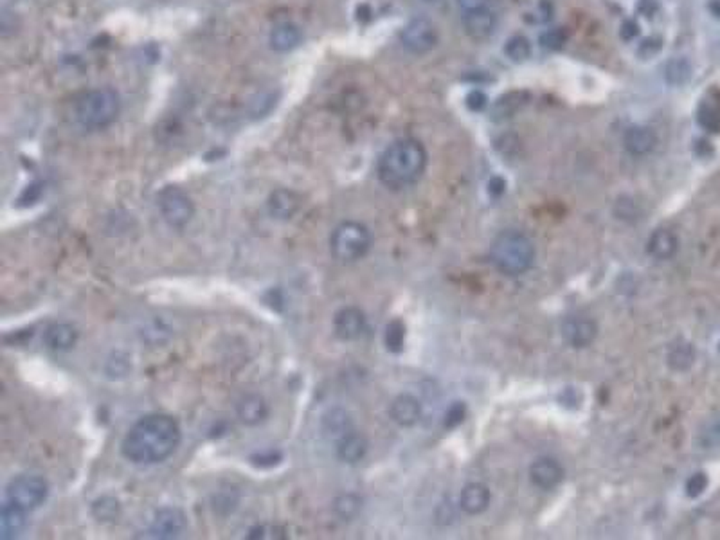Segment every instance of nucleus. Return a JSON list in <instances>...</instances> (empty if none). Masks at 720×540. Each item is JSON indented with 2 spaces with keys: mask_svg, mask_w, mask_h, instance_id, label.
Listing matches in <instances>:
<instances>
[{
  "mask_svg": "<svg viewBox=\"0 0 720 540\" xmlns=\"http://www.w3.org/2000/svg\"><path fill=\"white\" fill-rule=\"evenodd\" d=\"M181 439L177 419L168 414H148L126 432L121 452L136 465H155L168 459L181 445Z\"/></svg>",
  "mask_w": 720,
  "mask_h": 540,
  "instance_id": "f257e3e1",
  "label": "nucleus"
},
{
  "mask_svg": "<svg viewBox=\"0 0 720 540\" xmlns=\"http://www.w3.org/2000/svg\"><path fill=\"white\" fill-rule=\"evenodd\" d=\"M427 166V151L415 139L392 143L378 159L377 173L382 184L389 189H405L422 178Z\"/></svg>",
  "mask_w": 720,
  "mask_h": 540,
  "instance_id": "f03ea898",
  "label": "nucleus"
},
{
  "mask_svg": "<svg viewBox=\"0 0 720 540\" xmlns=\"http://www.w3.org/2000/svg\"><path fill=\"white\" fill-rule=\"evenodd\" d=\"M490 258L497 270L506 276H521L535 260V247L533 242L515 229L501 230L494 238L490 247Z\"/></svg>",
  "mask_w": 720,
  "mask_h": 540,
  "instance_id": "7ed1b4c3",
  "label": "nucleus"
},
{
  "mask_svg": "<svg viewBox=\"0 0 720 540\" xmlns=\"http://www.w3.org/2000/svg\"><path fill=\"white\" fill-rule=\"evenodd\" d=\"M121 112V98L113 88L103 87L85 92L76 101V119L87 130H103L112 125Z\"/></svg>",
  "mask_w": 720,
  "mask_h": 540,
  "instance_id": "20e7f679",
  "label": "nucleus"
},
{
  "mask_svg": "<svg viewBox=\"0 0 720 540\" xmlns=\"http://www.w3.org/2000/svg\"><path fill=\"white\" fill-rule=\"evenodd\" d=\"M371 249V233L358 222H343L335 227L330 238V250L340 263L362 260Z\"/></svg>",
  "mask_w": 720,
  "mask_h": 540,
  "instance_id": "39448f33",
  "label": "nucleus"
},
{
  "mask_svg": "<svg viewBox=\"0 0 720 540\" xmlns=\"http://www.w3.org/2000/svg\"><path fill=\"white\" fill-rule=\"evenodd\" d=\"M47 494H49V484L44 477L34 476V474H22L9 481L6 488V503L27 514L44 504Z\"/></svg>",
  "mask_w": 720,
  "mask_h": 540,
  "instance_id": "423d86ee",
  "label": "nucleus"
},
{
  "mask_svg": "<svg viewBox=\"0 0 720 540\" xmlns=\"http://www.w3.org/2000/svg\"><path fill=\"white\" fill-rule=\"evenodd\" d=\"M158 209H161L163 218L177 229L188 225L189 220L195 215V205H193L191 198L188 197V193L184 189L177 188V185H168L161 191Z\"/></svg>",
  "mask_w": 720,
  "mask_h": 540,
  "instance_id": "0eeeda50",
  "label": "nucleus"
},
{
  "mask_svg": "<svg viewBox=\"0 0 720 540\" xmlns=\"http://www.w3.org/2000/svg\"><path fill=\"white\" fill-rule=\"evenodd\" d=\"M402 44L412 54H425L432 51L437 44V31L434 24L427 19H415L404 27Z\"/></svg>",
  "mask_w": 720,
  "mask_h": 540,
  "instance_id": "6e6552de",
  "label": "nucleus"
},
{
  "mask_svg": "<svg viewBox=\"0 0 720 540\" xmlns=\"http://www.w3.org/2000/svg\"><path fill=\"white\" fill-rule=\"evenodd\" d=\"M564 467L553 457H539L529 467V479L540 490H553L564 481Z\"/></svg>",
  "mask_w": 720,
  "mask_h": 540,
  "instance_id": "1a4fd4ad",
  "label": "nucleus"
},
{
  "mask_svg": "<svg viewBox=\"0 0 720 540\" xmlns=\"http://www.w3.org/2000/svg\"><path fill=\"white\" fill-rule=\"evenodd\" d=\"M367 328L366 315L362 310H358L355 306H348L343 310L337 312L335 319H333V330L335 335L343 340H357L364 335Z\"/></svg>",
  "mask_w": 720,
  "mask_h": 540,
  "instance_id": "9d476101",
  "label": "nucleus"
},
{
  "mask_svg": "<svg viewBox=\"0 0 720 540\" xmlns=\"http://www.w3.org/2000/svg\"><path fill=\"white\" fill-rule=\"evenodd\" d=\"M186 528V517L177 508H164L155 515L153 522L148 528L150 539H175Z\"/></svg>",
  "mask_w": 720,
  "mask_h": 540,
  "instance_id": "9b49d317",
  "label": "nucleus"
},
{
  "mask_svg": "<svg viewBox=\"0 0 720 540\" xmlns=\"http://www.w3.org/2000/svg\"><path fill=\"white\" fill-rule=\"evenodd\" d=\"M596 322L587 317H569L562 326L564 340L573 348H587L596 339Z\"/></svg>",
  "mask_w": 720,
  "mask_h": 540,
  "instance_id": "f8f14e48",
  "label": "nucleus"
},
{
  "mask_svg": "<svg viewBox=\"0 0 720 540\" xmlns=\"http://www.w3.org/2000/svg\"><path fill=\"white\" fill-rule=\"evenodd\" d=\"M389 416L400 427H412L422 418V404L412 394H400L389 407Z\"/></svg>",
  "mask_w": 720,
  "mask_h": 540,
  "instance_id": "ddd939ff",
  "label": "nucleus"
},
{
  "mask_svg": "<svg viewBox=\"0 0 720 540\" xmlns=\"http://www.w3.org/2000/svg\"><path fill=\"white\" fill-rule=\"evenodd\" d=\"M463 27L474 40H485L494 33L495 16L488 6L463 13Z\"/></svg>",
  "mask_w": 720,
  "mask_h": 540,
  "instance_id": "4468645a",
  "label": "nucleus"
},
{
  "mask_svg": "<svg viewBox=\"0 0 720 540\" xmlns=\"http://www.w3.org/2000/svg\"><path fill=\"white\" fill-rule=\"evenodd\" d=\"M656 144L657 136L649 126H630L625 132V136H623V146L634 157L647 156V153H650L656 148Z\"/></svg>",
  "mask_w": 720,
  "mask_h": 540,
  "instance_id": "2eb2a0df",
  "label": "nucleus"
},
{
  "mask_svg": "<svg viewBox=\"0 0 720 540\" xmlns=\"http://www.w3.org/2000/svg\"><path fill=\"white\" fill-rule=\"evenodd\" d=\"M490 488L483 483H470L463 488L460 497V506L465 514L479 515L483 514L490 504Z\"/></svg>",
  "mask_w": 720,
  "mask_h": 540,
  "instance_id": "dca6fc26",
  "label": "nucleus"
},
{
  "mask_svg": "<svg viewBox=\"0 0 720 540\" xmlns=\"http://www.w3.org/2000/svg\"><path fill=\"white\" fill-rule=\"evenodd\" d=\"M679 249V240L677 236L668 229H657L654 230L652 236L649 238V245H647V250L652 258L659 261H666L671 260V258L677 254Z\"/></svg>",
  "mask_w": 720,
  "mask_h": 540,
  "instance_id": "f3484780",
  "label": "nucleus"
},
{
  "mask_svg": "<svg viewBox=\"0 0 720 540\" xmlns=\"http://www.w3.org/2000/svg\"><path fill=\"white\" fill-rule=\"evenodd\" d=\"M528 92L522 91H512L508 94H502L492 106V119L497 123L512 119L528 103Z\"/></svg>",
  "mask_w": 720,
  "mask_h": 540,
  "instance_id": "a211bd4d",
  "label": "nucleus"
},
{
  "mask_svg": "<svg viewBox=\"0 0 720 540\" xmlns=\"http://www.w3.org/2000/svg\"><path fill=\"white\" fill-rule=\"evenodd\" d=\"M44 340H46L47 348L54 350V352H67L78 340V332H76V328L72 325L56 322V325H51L46 330Z\"/></svg>",
  "mask_w": 720,
  "mask_h": 540,
  "instance_id": "6ab92c4d",
  "label": "nucleus"
},
{
  "mask_svg": "<svg viewBox=\"0 0 720 540\" xmlns=\"http://www.w3.org/2000/svg\"><path fill=\"white\" fill-rule=\"evenodd\" d=\"M301 29L295 24L283 22L275 26L270 33V47L278 53H288L301 44Z\"/></svg>",
  "mask_w": 720,
  "mask_h": 540,
  "instance_id": "aec40b11",
  "label": "nucleus"
},
{
  "mask_svg": "<svg viewBox=\"0 0 720 540\" xmlns=\"http://www.w3.org/2000/svg\"><path fill=\"white\" fill-rule=\"evenodd\" d=\"M367 452V442L364 436L357 434L355 431L348 432L343 438L337 439V456L344 463H358Z\"/></svg>",
  "mask_w": 720,
  "mask_h": 540,
  "instance_id": "412c9836",
  "label": "nucleus"
},
{
  "mask_svg": "<svg viewBox=\"0 0 720 540\" xmlns=\"http://www.w3.org/2000/svg\"><path fill=\"white\" fill-rule=\"evenodd\" d=\"M26 528V511L4 503L0 514V536L4 540L15 539Z\"/></svg>",
  "mask_w": 720,
  "mask_h": 540,
  "instance_id": "4be33fe9",
  "label": "nucleus"
},
{
  "mask_svg": "<svg viewBox=\"0 0 720 540\" xmlns=\"http://www.w3.org/2000/svg\"><path fill=\"white\" fill-rule=\"evenodd\" d=\"M267 412V404L258 394H249L238 404V416L247 425H258L260 422H263Z\"/></svg>",
  "mask_w": 720,
  "mask_h": 540,
  "instance_id": "5701e85b",
  "label": "nucleus"
},
{
  "mask_svg": "<svg viewBox=\"0 0 720 540\" xmlns=\"http://www.w3.org/2000/svg\"><path fill=\"white\" fill-rule=\"evenodd\" d=\"M299 208V200L292 191L279 189L268 200V209L275 218H290Z\"/></svg>",
  "mask_w": 720,
  "mask_h": 540,
  "instance_id": "b1692460",
  "label": "nucleus"
},
{
  "mask_svg": "<svg viewBox=\"0 0 720 540\" xmlns=\"http://www.w3.org/2000/svg\"><path fill=\"white\" fill-rule=\"evenodd\" d=\"M664 78L674 87H683L691 78V65L684 58H674L664 67Z\"/></svg>",
  "mask_w": 720,
  "mask_h": 540,
  "instance_id": "393cba45",
  "label": "nucleus"
},
{
  "mask_svg": "<svg viewBox=\"0 0 720 540\" xmlns=\"http://www.w3.org/2000/svg\"><path fill=\"white\" fill-rule=\"evenodd\" d=\"M695 360V352L691 348V344L688 342H681L677 346L670 350L668 353V364L670 367H674L675 371H686L688 367L694 364Z\"/></svg>",
  "mask_w": 720,
  "mask_h": 540,
  "instance_id": "a878e982",
  "label": "nucleus"
},
{
  "mask_svg": "<svg viewBox=\"0 0 720 540\" xmlns=\"http://www.w3.org/2000/svg\"><path fill=\"white\" fill-rule=\"evenodd\" d=\"M325 431L328 434H332L335 439H340L344 434L353 431V429H351V422L346 412L337 409V411H332L325 418Z\"/></svg>",
  "mask_w": 720,
  "mask_h": 540,
  "instance_id": "bb28decb",
  "label": "nucleus"
},
{
  "mask_svg": "<svg viewBox=\"0 0 720 540\" xmlns=\"http://www.w3.org/2000/svg\"><path fill=\"white\" fill-rule=\"evenodd\" d=\"M504 53L512 61L521 63V61H526L532 56V44L524 36H513L506 42Z\"/></svg>",
  "mask_w": 720,
  "mask_h": 540,
  "instance_id": "cd10ccee",
  "label": "nucleus"
},
{
  "mask_svg": "<svg viewBox=\"0 0 720 540\" xmlns=\"http://www.w3.org/2000/svg\"><path fill=\"white\" fill-rule=\"evenodd\" d=\"M405 340V326L400 321H392L385 330V344L389 352H402Z\"/></svg>",
  "mask_w": 720,
  "mask_h": 540,
  "instance_id": "c85d7f7f",
  "label": "nucleus"
},
{
  "mask_svg": "<svg viewBox=\"0 0 720 540\" xmlns=\"http://www.w3.org/2000/svg\"><path fill=\"white\" fill-rule=\"evenodd\" d=\"M92 511L99 521H113L119 515V503L112 497H103L96 501Z\"/></svg>",
  "mask_w": 720,
  "mask_h": 540,
  "instance_id": "c756f323",
  "label": "nucleus"
},
{
  "mask_svg": "<svg viewBox=\"0 0 720 540\" xmlns=\"http://www.w3.org/2000/svg\"><path fill=\"white\" fill-rule=\"evenodd\" d=\"M335 508L337 511H339L340 517L351 519L358 514V510H360V499H358L357 495H343V497L337 499Z\"/></svg>",
  "mask_w": 720,
  "mask_h": 540,
  "instance_id": "7c9ffc66",
  "label": "nucleus"
},
{
  "mask_svg": "<svg viewBox=\"0 0 720 540\" xmlns=\"http://www.w3.org/2000/svg\"><path fill=\"white\" fill-rule=\"evenodd\" d=\"M465 416H467V407H465L463 402H454V404L447 409L445 427L447 429L457 427V425L465 419Z\"/></svg>",
  "mask_w": 720,
  "mask_h": 540,
  "instance_id": "2f4dec72",
  "label": "nucleus"
},
{
  "mask_svg": "<svg viewBox=\"0 0 720 540\" xmlns=\"http://www.w3.org/2000/svg\"><path fill=\"white\" fill-rule=\"evenodd\" d=\"M708 486V476L704 472H697L686 481V494L690 497H699Z\"/></svg>",
  "mask_w": 720,
  "mask_h": 540,
  "instance_id": "473e14b6",
  "label": "nucleus"
},
{
  "mask_svg": "<svg viewBox=\"0 0 720 540\" xmlns=\"http://www.w3.org/2000/svg\"><path fill=\"white\" fill-rule=\"evenodd\" d=\"M564 44H566V33H564L562 27L547 31V33L542 36V46L546 47V49H560Z\"/></svg>",
  "mask_w": 720,
  "mask_h": 540,
  "instance_id": "72a5a7b5",
  "label": "nucleus"
},
{
  "mask_svg": "<svg viewBox=\"0 0 720 540\" xmlns=\"http://www.w3.org/2000/svg\"><path fill=\"white\" fill-rule=\"evenodd\" d=\"M699 123L711 132H716L720 128V116L711 108H704L699 112Z\"/></svg>",
  "mask_w": 720,
  "mask_h": 540,
  "instance_id": "f704fd0d",
  "label": "nucleus"
},
{
  "mask_svg": "<svg viewBox=\"0 0 720 540\" xmlns=\"http://www.w3.org/2000/svg\"><path fill=\"white\" fill-rule=\"evenodd\" d=\"M487 103H488L487 96H485V92L481 91H472L470 94L467 96V106L470 110H474V112L483 110L485 106H487Z\"/></svg>",
  "mask_w": 720,
  "mask_h": 540,
  "instance_id": "c9c22d12",
  "label": "nucleus"
},
{
  "mask_svg": "<svg viewBox=\"0 0 720 540\" xmlns=\"http://www.w3.org/2000/svg\"><path fill=\"white\" fill-rule=\"evenodd\" d=\"M460 2L461 11H470V9H477V8H485L488 0H457Z\"/></svg>",
  "mask_w": 720,
  "mask_h": 540,
  "instance_id": "e433bc0d",
  "label": "nucleus"
},
{
  "mask_svg": "<svg viewBox=\"0 0 720 540\" xmlns=\"http://www.w3.org/2000/svg\"><path fill=\"white\" fill-rule=\"evenodd\" d=\"M708 443H720V418L716 419L708 431Z\"/></svg>",
  "mask_w": 720,
  "mask_h": 540,
  "instance_id": "4c0bfd02",
  "label": "nucleus"
},
{
  "mask_svg": "<svg viewBox=\"0 0 720 540\" xmlns=\"http://www.w3.org/2000/svg\"><path fill=\"white\" fill-rule=\"evenodd\" d=\"M502 191H504V180L501 177H495L490 182V193L492 195H501Z\"/></svg>",
  "mask_w": 720,
  "mask_h": 540,
  "instance_id": "58836bf2",
  "label": "nucleus"
},
{
  "mask_svg": "<svg viewBox=\"0 0 720 540\" xmlns=\"http://www.w3.org/2000/svg\"><path fill=\"white\" fill-rule=\"evenodd\" d=\"M636 33H637V31H636V26H634L632 22H627L625 29L622 31V34H623V36H625V38H632L634 34H636Z\"/></svg>",
  "mask_w": 720,
  "mask_h": 540,
  "instance_id": "ea45409f",
  "label": "nucleus"
},
{
  "mask_svg": "<svg viewBox=\"0 0 720 540\" xmlns=\"http://www.w3.org/2000/svg\"><path fill=\"white\" fill-rule=\"evenodd\" d=\"M427 2H434V0H427Z\"/></svg>",
  "mask_w": 720,
  "mask_h": 540,
  "instance_id": "a19ab883",
  "label": "nucleus"
}]
</instances>
